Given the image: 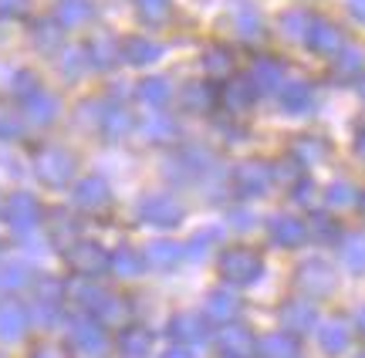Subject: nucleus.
<instances>
[{
  "label": "nucleus",
  "instance_id": "1",
  "mask_svg": "<svg viewBox=\"0 0 365 358\" xmlns=\"http://www.w3.org/2000/svg\"><path fill=\"white\" fill-rule=\"evenodd\" d=\"M220 274L227 284H234V288H250V284H257L264 274V260L257 251H250V247H227L220 253Z\"/></svg>",
  "mask_w": 365,
  "mask_h": 358
},
{
  "label": "nucleus",
  "instance_id": "2",
  "mask_svg": "<svg viewBox=\"0 0 365 358\" xmlns=\"http://www.w3.org/2000/svg\"><path fill=\"white\" fill-rule=\"evenodd\" d=\"M0 216H4V223L11 226L14 233L27 237L31 230H38L41 226V220H44V206H41L38 196H31V193H24V189H17V193H11V196L4 199Z\"/></svg>",
  "mask_w": 365,
  "mask_h": 358
},
{
  "label": "nucleus",
  "instance_id": "3",
  "mask_svg": "<svg viewBox=\"0 0 365 358\" xmlns=\"http://www.w3.org/2000/svg\"><path fill=\"white\" fill-rule=\"evenodd\" d=\"M65 260L78 278L91 280V278H98V274H108L112 253L105 251L102 243H95V240H71L65 247Z\"/></svg>",
  "mask_w": 365,
  "mask_h": 358
},
{
  "label": "nucleus",
  "instance_id": "4",
  "mask_svg": "<svg viewBox=\"0 0 365 358\" xmlns=\"http://www.w3.org/2000/svg\"><path fill=\"white\" fill-rule=\"evenodd\" d=\"M34 176L44 186H68L75 179V156L65 146H44L34 156Z\"/></svg>",
  "mask_w": 365,
  "mask_h": 358
},
{
  "label": "nucleus",
  "instance_id": "5",
  "mask_svg": "<svg viewBox=\"0 0 365 358\" xmlns=\"http://www.w3.org/2000/svg\"><path fill=\"white\" fill-rule=\"evenodd\" d=\"M65 284L44 278L38 280V291H34V301H31V321L38 328H54L58 318H61V301H65Z\"/></svg>",
  "mask_w": 365,
  "mask_h": 358
},
{
  "label": "nucleus",
  "instance_id": "6",
  "mask_svg": "<svg viewBox=\"0 0 365 358\" xmlns=\"http://www.w3.org/2000/svg\"><path fill=\"white\" fill-rule=\"evenodd\" d=\"M68 345L78 358H102L108 352V335H105L102 321L75 318L68 328Z\"/></svg>",
  "mask_w": 365,
  "mask_h": 358
},
{
  "label": "nucleus",
  "instance_id": "7",
  "mask_svg": "<svg viewBox=\"0 0 365 358\" xmlns=\"http://www.w3.org/2000/svg\"><path fill=\"white\" fill-rule=\"evenodd\" d=\"M139 220L149 226H159V230H173V226L182 220V206L180 199L170 196V193H149V196L139 199Z\"/></svg>",
  "mask_w": 365,
  "mask_h": 358
},
{
  "label": "nucleus",
  "instance_id": "8",
  "mask_svg": "<svg viewBox=\"0 0 365 358\" xmlns=\"http://www.w3.org/2000/svg\"><path fill=\"white\" fill-rule=\"evenodd\" d=\"M294 284H298L301 298H325V294L335 291V270H331V264L328 260H318V257H312V260H304V264L298 267V274H294Z\"/></svg>",
  "mask_w": 365,
  "mask_h": 358
},
{
  "label": "nucleus",
  "instance_id": "9",
  "mask_svg": "<svg viewBox=\"0 0 365 358\" xmlns=\"http://www.w3.org/2000/svg\"><path fill=\"white\" fill-rule=\"evenodd\" d=\"M274 186V169L267 162H240L234 169V189L240 196L247 199H257V196H267Z\"/></svg>",
  "mask_w": 365,
  "mask_h": 358
},
{
  "label": "nucleus",
  "instance_id": "10",
  "mask_svg": "<svg viewBox=\"0 0 365 358\" xmlns=\"http://www.w3.org/2000/svg\"><path fill=\"white\" fill-rule=\"evenodd\" d=\"M210 169H213V152L203 146L180 149V152L170 159V166H166V173L176 176V179H196V176L210 173Z\"/></svg>",
  "mask_w": 365,
  "mask_h": 358
},
{
  "label": "nucleus",
  "instance_id": "11",
  "mask_svg": "<svg viewBox=\"0 0 365 358\" xmlns=\"http://www.w3.org/2000/svg\"><path fill=\"white\" fill-rule=\"evenodd\" d=\"M277 321L284 325L287 335H304V332H312L314 325H318V307H314L312 298H291V301L281 305Z\"/></svg>",
  "mask_w": 365,
  "mask_h": 358
},
{
  "label": "nucleus",
  "instance_id": "12",
  "mask_svg": "<svg viewBox=\"0 0 365 358\" xmlns=\"http://www.w3.org/2000/svg\"><path fill=\"white\" fill-rule=\"evenodd\" d=\"M71 203L81 213H102L112 203V189H108V183H105L102 176H85L71 189Z\"/></svg>",
  "mask_w": 365,
  "mask_h": 358
},
{
  "label": "nucleus",
  "instance_id": "13",
  "mask_svg": "<svg viewBox=\"0 0 365 358\" xmlns=\"http://www.w3.org/2000/svg\"><path fill=\"white\" fill-rule=\"evenodd\" d=\"M267 233H271V243L284 247V251H294V247H301L304 240L312 237V233H308V223H304L301 216H291V213H277V216H271Z\"/></svg>",
  "mask_w": 365,
  "mask_h": 358
},
{
  "label": "nucleus",
  "instance_id": "14",
  "mask_svg": "<svg viewBox=\"0 0 365 358\" xmlns=\"http://www.w3.org/2000/svg\"><path fill=\"white\" fill-rule=\"evenodd\" d=\"M217 348H220L223 358H254L257 355V342L250 335L247 325H223L220 335H217Z\"/></svg>",
  "mask_w": 365,
  "mask_h": 358
},
{
  "label": "nucleus",
  "instance_id": "15",
  "mask_svg": "<svg viewBox=\"0 0 365 358\" xmlns=\"http://www.w3.org/2000/svg\"><path fill=\"white\" fill-rule=\"evenodd\" d=\"M318 345L325 355H345L352 348V325L345 318H328L318 325Z\"/></svg>",
  "mask_w": 365,
  "mask_h": 358
},
{
  "label": "nucleus",
  "instance_id": "16",
  "mask_svg": "<svg viewBox=\"0 0 365 358\" xmlns=\"http://www.w3.org/2000/svg\"><path fill=\"white\" fill-rule=\"evenodd\" d=\"M207 321L200 318V315H190V311H182V315H176V318L170 321V338L176 342V345H203L207 342Z\"/></svg>",
  "mask_w": 365,
  "mask_h": 358
},
{
  "label": "nucleus",
  "instance_id": "17",
  "mask_svg": "<svg viewBox=\"0 0 365 358\" xmlns=\"http://www.w3.org/2000/svg\"><path fill=\"white\" fill-rule=\"evenodd\" d=\"M203 315H207L210 321H217V325H234L237 315H240V298H237V291H230V288L210 291Z\"/></svg>",
  "mask_w": 365,
  "mask_h": 358
},
{
  "label": "nucleus",
  "instance_id": "18",
  "mask_svg": "<svg viewBox=\"0 0 365 358\" xmlns=\"http://www.w3.org/2000/svg\"><path fill=\"white\" fill-rule=\"evenodd\" d=\"M254 102H257V88H254L250 75H247V78H230L220 88V105L227 108V112H234V115L247 112Z\"/></svg>",
  "mask_w": 365,
  "mask_h": 358
},
{
  "label": "nucleus",
  "instance_id": "19",
  "mask_svg": "<svg viewBox=\"0 0 365 358\" xmlns=\"http://www.w3.org/2000/svg\"><path fill=\"white\" fill-rule=\"evenodd\" d=\"M31 325V311L17 301H0V342H21Z\"/></svg>",
  "mask_w": 365,
  "mask_h": 358
},
{
  "label": "nucleus",
  "instance_id": "20",
  "mask_svg": "<svg viewBox=\"0 0 365 358\" xmlns=\"http://www.w3.org/2000/svg\"><path fill=\"white\" fill-rule=\"evenodd\" d=\"M159 58H163V44H156L153 38L132 34V38L122 41V61H125V65L145 68V65H156Z\"/></svg>",
  "mask_w": 365,
  "mask_h": 358
},
{
  "label": "nucleus",
  "instance_id": "21",
  "mask_svg": "<svg viewBox=\"0 0 365 358\" xmlns=\"http://www.w3.org/2000/svg\"><path fill=\"white\" fill-rule=\"evenodd\" d=\"M250 81H254L257 95L281 92V88H284V65L274 61V58H257L254 68H250Z\"/></svg>",
  "mask_w": 365,
  "mask_h": 358
},
{
  "label": "nucleus",
  "instance_id": "22",
  "mask_svg": "<svg viewBox=\"0 0 365 358\" xmlns=\"http://www.w3.org/2000/svg\"><path fill=\"white\" fill-rule=\"evenodd\" d=\"M304 44H308L314 54H325V58H339V51L345 48L339 27L331 24V21H318V17H314V27Z\"/></svg>",
  "mask_w": 365,
  "mask_h": 358
},
{
  "label": "nucleus",
  "instance_id": "23",
  "mask_svg": "<svg viewBox=\"0 0 365 358\" xmlns=\"http://www.w3.org/2000/svg\"><path fill=\"white\" fill-rule=\"evenodd\" d=\"M277 102L287 115H308L314 108V92L308 81H284V88L277 92Z\"/></svg>",
  "mask_w": 365,
  "mask_h": 358
},
{
  "label": "nucleus",
  "instance_id": "24",
  "mask_svg": "<svg viewBox=\"0 0 365 358\" xmlns=\"http://www.w3.org/2000/svg\"><path fill=\"white\" fill-rule=\"evenodd\" d=\"M24 105V119L31 122V125H51L54 119H58V112H61V102L54 98L51 92H34L31 98H24L21 102Z\"/></svg>",
  "mask_w": 365,
  "mask_h": 358
},
{
  "label": "nucleus",
  "instance_id": "25",
  "mask_svg": "<svg viewBox=\"0 0 365 358\" xmlns=\"http://www.w3.org/2000/svg\"><path fill=\"white\" fill-rule=\"evenodd\" d=\"M145 264L153 267V270H176L180 267V260L186 257V251H182L180 243H173V240H153L149 247H145Z\"/></svg>",
  "mask_w": 365,
  "mask_h": 358
},
{
  "label": "nucleus",
  "instance_id": "26",
  "mask_svg": "<svg viewBox=\"0 0 365 358\" xmlns=\"http://www.w3.org/2000/svg\"><path fill=\"white\" fill-rule=\"evenodd\" d=\"M230 14H234V27L237 34L244 41H257L264 34V21H261V11L250 4V0H234L230 4Z\"/></svg>",
  "mask_w": 365,
  "mask_h": 358
},
{
  "label": "nucleus",
  "instance_id": "27",
  "mask_svg": "<svg viewBox=\"0 0 365 358\" xmlns=\"http://www.w3.org/2000/svg\"><path fill=\"white\" fill-rule=\"evenodd\" d=\"M118 352L122 358H145L153 352V332L145 325H125L118 332Z\"/></svg>",
  "mask_w": 365,
  "mask_h": 358
},
{
  "label": "nucleus",
  "instance_id": "28",
  "mask_svg": "<svg viewBox=\"0 0 365 358\" xmlns=\"http://www.w3.org/2000/svg\"><path fill=\"white\" fill-rule=\"evenodd\" d=\"M98 129H102L105 139H125V135L135 129V119H132L129 108H122V105H105L102 115H98Z\"/></svg>",
  "mask_w": 365,
  "mask_h": 358
},
{
  "label": "nucleus",
  "instance_id": "29",
  "mask_svg": "<svg viewBox=\"0 0 365 358\" xmlns=\"http://www.w3.org/2000/svg\"><path fill=\"white\" fill-rule=\"evenodd\" d=\"M61 31L65 27L58 24L54 17H41V21H34L31 24V41H34V48H38L41 54H58L61 51Z\"/></svg>",
  "mask_w": 365,
  "mask_h": 358
},
{
  "label": "nucleus",
  "instance_id": "30",
  "mask_svg": "<svg viewBox=\"0 0 365 358\" xmlns=\"http://www.w3.org/2000/svg\"><path fill=\"white\" fill-rule=\"evenodd\" d=\"M95 17V7L91 0H58V11H54V21L65 27V31H75V27H85Z\"/></svg>",
  "mask_w": 365,
  "mask_h": 358
},
{
  "label": "nucleus",
  "instance_id": "31",
  "mask_svg": "<svg viewBox=\"0 0 365 358\" xmlns=\"http://www.w3.org/2000/svg\"><path fill=\"white\" fill-rule=\"evenodd\" d=\"M257 355L261 358H298V335L274 332L264 335L257 342Z\"/></svg>",
  "mask_w": 365,
  "mask_h": 358
},
{
  "label": "nucleus",
  "instance_id": "32",
  "mask_svg": "<svg viewBox=\"0 0 365 358\" xmlns=\"http://www.w3.org/2000/svg\"><path fill=\"white\" fill-rule=\"evenodd\" d=\"M145 257L139 251H132V247H118L115 253H112V264H108V270L115 274V278L122 280H132V278H139L145 270Z\"/></svg>",
  "mask_w": 365,
  "mask_h": 358
},
{
  "label": "nucleus",
  "instance_id": "33",
  "mask_svg": "<svg viewBox=\"0 0 365 358\" xmlns=\"http://www.w3.org/2000/svg\"><path fill=\"white\" fill-rule=\"evenodd\" d=\"M68 294L78 301V307H85V311H91V315H98V307H102L105 298H108V291L98 288V284L88 280V278H78L75 284H68Z\"/></svg>",
  "mask_w": 365,
  "mask_h": 358
},
{
  "label": "nucleus",
  "instance_id": "34",
  "mask_svg": "<svg viewBox=\"0 0 365 358\" xmlns=\"http://www.w3.org/2000/svg\"><path fill=\"white\" fill-rule=\"evenodd\" d=\"M139 102H143L145 108H166L170 105V98H173V85L166 78H145L143 85H139Z\"/></svg>",
  "mask_w": 365,
  "mask_h": 358
},
{
  "label": "nucleus",
  "instance_id": "35",
  "mask_svg": "<svg viewBox=\"0 0 365 358\" xmlns=\"http://www.w3.org/2000/svg\"><path fill=\"white\" fill-rule=\"evenodd\" d=\"M312 27H314V17L308 11H301V7L281 14V34L291 41H308Z\"/></svg>",
  "mask_w": 365,
  "mask_h": 358
},
{
  "label": "nucleus",
  "instance_id": "36",
  "mask_svg": "<svg viewBox=\"0 0 365 358\" xmlns=\"http://www.w3.org/2000/svg\"><path fill=\"white\" fill-rule=\"evenodd\" d=\"M31 280H34V274H31V264H24V260H4L0 264V288L4 291H21Z\"/></svg>",
  "mask_w": 365,
  "mask_h": 358
},
{
  "label": "nucleus",
  "instance_id": "37",
  "mask_svg": "<svg viewBox=\"0 0 365 358\" xmlns=\"http://www.w3.org/2000/svg\"><path fill=\"white\" fill-rule=\"evenodd\" d=\"M88 58L95 68H112L118 58H122V44H115L108 34H98V38L88 44Z\"/></svg>",
  "mask_w": 365,
  "mask_h": 358
},
{
  "label": "nucleus",
  "instance_id": "38",
  "mask_svg": "<svg viewBox=\"0 0 365 358\" xmlns=\"http://www.w3.org/2000/svg\"><path fill=\"white\" fill-rule=\"evenodd\" d=\"M143 135L149 139V142H173V139L180 135V125H176L170 115L156 112L149 122H143Z\"/></svg>",
  "mask_w": 365,
  "mask_h": 358
},
{
  "label": "nucleus",
  "instance_id": "39",
  "mask_svg": "<svg viewBox=\"0 0 365 358\" xmlns=\"http://www.w3.org/2000/svg\"><path fill=\"white\" fill-rule=\"evenodd\" d=\"M359 189H355L352 183H345V179H339V183H331L325 189V203L331 206V210H349V206H359Z\"/></svg>",
  "mask_w": 365,
  "mask_h": 358
},
{
  "label": "nucleus",
  "instance_id": "40",
  "mask_svg": "<svg viewBox=\"0 0 365 358\" xmlns=\"http://www.w3.org/2000/svg\"><path fill=\"white\" fill-rule=\"evenodd\" d=\"M203 71H207L210 78H227L230 71H234V54L230 48H210L203 54Z\"/></svg>",
  "mask_w": 365,
  "mask_h": 358
},
{
  "label": "nucleus",
  "instance_id": "41",
  "mask_svg": "<svg viewBox=\"0 0 365 358\" xmlns=\"http://www.w3.org/2000/svg\"><path fill=\"white\" fill-rule=\"evenodd\" d=\"M325 142L322 139H314V135H304V139H298L294 142V162L298 166H318V162L325 159Z\"/></svg>",
  "mask_w": 365,
  "mask_h": 358
},
{
  "label": "nucleus",
  "instance_id": "42",
  "mask_svg": "<svg viewBox=\"0 0 365 358\" xmlns=\"http://www.w3.org/2000/svg\"><path fill=\"white\" fill-rule=\"evenodd\" d=\"M341 264L349 267L352 274H365V237L362 233L345 237V243H341Z\"/></svg>",
  "mask_w": 365,
  "mask_h": 358
},
{
  "label": "nucleus",
  "instance_id": "43",
  "mask_svg": "<svg viewBox=\"0 0 365 358\" xmlns=\"http://www.w3.org/2000/svg\"><path fill=\"white\" fill-rule=\"evenodd\" d=\"M308 233H312V240H318V243H335V240L341 237L335 216H328V213H312V220H308Z\"/></svg>",
  "mask_w": 365,
  "mask_h": 358
},
{
  "label": "nucleus",
  "instance_id": "44",
  "mask_svg": "<svg viewBox=\"0 0 365 358\" xmlns=\"http://www.w3.org/2000/svg\"><path fill=\"white\" fill-rule=\"evenodd\" d=\"M213 88L210 85H203V81H193V85H186V92H182V102H186V108L190 112H210L213 108Z\"/></svg>",
  "mask_w": 365,
  "mask_h": 358
},
{
  "label": "nucleus",
  "instance_id": "45",
  "mask_svg": "<svg viewBox=\"0 0 365 358\" xmlns=\"http://www.w3.org/2000/svg\"><path fill=\"white\" fill-rule=\"evenodd\" d=\"M95 318L102 321V325H125V321H129V305H125L118 294H108Z\"/></svg>",
  "mask_w": 365,
  "mask_h": 358
},
{
  "label": "nucleus",
  "instance_id": "46",
  "mask_svg": "<svg viewBox=\"0 0 365 358\" xmlns=\"http://www.w3.org/2000/svg\"><path fill=\"white\" fill-rule=\"evenodd\" d=\"M91 65V58H88V48H68L65 54H61V71H65L68 78L75 81L85 75V68Z\"/></svg>",
  "mask_w": 365,
  "mask_h": 358
},
{
  "label": "nucleus",
  "instance_id": "47",
  "mask_svg": "<svg viewBox=\"0 0 365 358\" xmlns=\"http://www.w3.org/2000/svg\"><path fill=\"white\" fill-rule=\"evenodd\" d=\"M217 237H220V230H213V226H210V230H200V233H196V237L182 247V251H186V260H203Z\"/></svg>",
  "mask_w": 365,
  "mask_h": 358
},
{
  "label": "nucleus",
  "instance_id": "48",
  "mask_svg": "<svg viewBox=\"0 0 365 358\" xmlns=\"http://www.w3.org/2000/svg\"><path fill=\"white\" fill-rule=\"evenodd\" d=\"M170 7H173V0H135V11H139V17H143V21H149V24L166 21V17H170Z\"/></svg>",
  "mask_w": 365,
  "mask_h": 358
},
{
  "label": "nucleus",
  "instance_id": "49",
  "mask_svg": "<svg viewBox=\"0 0 365 358\" xmlns=\"http://www.w3.org/2000/svg\"><path fill=\"white\" fill-rule=\"evenodd\" d=\"M11 92L24 102V98H31L34 92H41V85H38V75H31V71H14V78H11Z\"/></svg>",
  "mask_w": 365,
  "mask_h": 358
},
{
  "label": "nucleus",
  "instance_id": "50",
  "mask_svg": "<svg viewBox=\"0 0 365 358\" xmlns=\"http://www.w3.org/2000/svg\"><path fill=\"white\" fill-rule=\"evenodd\" d=\"M335 68H339L341 75H359L365 68V54L359 48H341L339 58H335Z\"/></svg>",
  "mask_w": 365,
  "mask_h": 358
},
{
  "label": "nucleus",
  "instance_id": "51",
  "mask_svg": "<svg viewBox=\"0 0 365 358\" xmlns=\"http://www.w3.org/2000/svg\"><path fill=\"white\" fill-rule=\"evenodd\" d=\"M291 196H294V203H301V206H312L314 203V183L312 179H298L294 189H291Z\"/></svg>",
  "mask_w": 365,
  "mask_h": 358
},
{
  "label": "nucleus",
  "instance_id": "52",
  "mask_svg": "<svg viewBox=\"0 0 365 358\" xmlns=\"http://www.w3.org/2000/svg\"><path fill=\"white\" fill-rule=\"evenodd\" d=\"M0 139H7V142L21 139V122L11 119L7 112H0Z\"/></svg>",
  "mask_w": 365,
  "mask_h": 358
},
{
  "label": "nucleus",
  "instance_id": "53",
  "mask_svg": "<svg viewBox=\"0 0 365 358\" xmlns=\"http://www.w3.org/2000/svg\"><path fill=\"white\" fill-rule=\"evenodd\" d=\"M27 14V0H0V17L14 21V17H24Z\"/></svg>",
  "mask_w": 365,
  "mask_h": 358
},
{
  "label": "nucleus",
  "instance_id": "54",
  "mask_svg": "<svg viewBox=\"0 0 365 358\" xmlns=\"http://www.w3.org/2000/svg\"><path fill=\"white\" fill-rule=\"evenodd\" d=\"M298 162L294 159H284V166H277V169H274V183H277V179H281V183H298Z\"/></svg>",
  "mask_w": 365,
  "mask_h": 358
},
{
  "label": "nucleus",
  "instance_id": "55",
  "mask_svg": "<svg viewBox=\"0 0 365 358\" xmlns=\"http://www.w3.org/2000/svg\"><path fill=\"white\" fill-rule=\"evenodd\" d=\"M254 223H257V220H254V213L250 210H234L230 213V226H234V230H254Z\"/></svg>",
  "mask_w": 365,
  "mask_h": 358
},
{
  "label": "nucleus",
  "instance_id": "56",
  "mask_svg": "<svg viewBox=\"0 0 365 358\" xmlns=\"http://www.w3.org/2000/svg\"><path fill=\"white\" fill-rule=\"evenodd\" d=\"M159 358H193V352H186V348H182V345H173L170 352H163V355H159Z\"/></svg>",
  "mask_w": 365,
  "mask_h": 358
},
{
  "label": "nucleus",
  "instance_id": "57",
  "mask_svg": "<svg viewBox=\"0 0 365 358\" xmlns=\"http://www.w3.org/2000/svg\"><path fill=\"white\" fill-rule=\"evenodd\" d=\"M349 11L355 21H365V0H349Z\"/></svg>",
  "mask_w": 365,
  "mask_h": 358
},
{
  "label": "nucleus",
  "instance_id": "58",
  "mask_svg": "<svg viewBox=\"0 0 365 358\" xmlns=\"http://www.w3.org/2000/svg\"><path fill=\"white\" fill-rule=\"evenodd\" d=\"M355 156H359V159L365 162V129L359 135H355Z\"/></svg>",
  "mask_w": 365,
  "mask_h": 358
},
{
  "label": "nucleus",
  "instance_id": "59",
  "mask_svg": "<svg viewBox=\"0 0 365 358\" xmlns=\"http://www.w3.org/2000/svg\"><path fill=\"white\" fill-rule=\"evenodd\" d=\"M31 358H65V355H61L58 348H38V352H34Z\"/></svg>",
  "mask_w": 365,
  "mask_h": 358
},
{
  "label": "nucleus",
  "instance_id": "60",
  "mask_svg": "<svg viewBox=\"0 0 365 358\" xmlns=\"http://www.w3.org/2000/svg\"><path fill=\"white\" fill-rule=\"evenodd\" d=\"M355 325H359V332L365 335V307H359V315H355Z\"/></svg>",
  "mask_w": 365,
  "mask_h": 358
},
{
  "label": "nucleus",
  "instance_id": "61",
  "mask_svg": "<svg viewBox=\"0 0 365 358\" xmlns=\"http://www.w3.org/2000/svg\"><path fill=\"white\" fill-rule=\"evenodd\" d=\"M359 210H362V216H365V193L359 196Z\"/></svg>",
  "mask_w": 365,
  "mask_h": 358
},
{
  "label": "nucleus",
  "instance_id": "62",
  "mask_svg": "<svg viewBox=\"0 0 365 358\" xmlns=\"http://www.w3.org/2000/svg\"><path fill=\"white\" fill-rule=\"evenodd\" d=\"M359 95H362V102H365V81H362V85H359Z\"/></svg>",
  "mask_w": 365,
  "mask_h": 358
},
{
  "label": "nucleus",
  "instance_id": "63",
  "mask_svg": "<svg viewBox=\"0 0 365 358\" xmlns=\"http://www.w3.org/2000/svg\"><path fill=\"white\" fill-rule=\"evenodd\" d=\"M362 358H365V355H362Z\"/></svg>",
  "mask_w": 365,
  "mask_h": 358
}]
</instances>
